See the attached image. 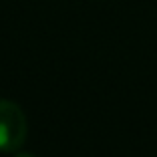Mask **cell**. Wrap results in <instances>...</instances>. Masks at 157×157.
Masks as SVG:
<instances>
[{"mask_svg":"<svg viewBox=\"0 0 157 157\" xmlns=\"http://www.w3.org/2000/svg\"><path fill=\"white\" fill-rule=\"evenodd\" d=\"M28 123L22 107L10 99H0V153L18 151L26 141Z\"/></svg>","mask_w":157,"mask_h":157,"instance_id":"1","label":"cell"},{"mask_svg":"<svg viewBox=\"0 0 157 157\" xmlns=\"http://www.w3.org/2000/svg\"><path fill=\"white\" fill-rule=\"evenodd\" d=\"M14 157H34L33 153H24V151H20V153H16Z\"/></svg>","mask_w":157,"mask_h":157,"instance_id":"2","label":"cell"}]
</instances>
